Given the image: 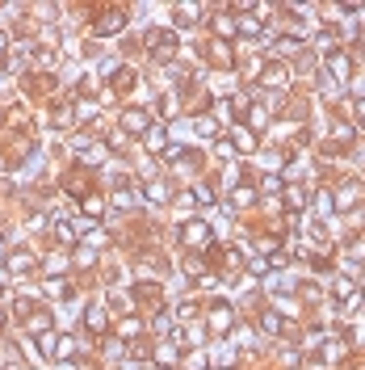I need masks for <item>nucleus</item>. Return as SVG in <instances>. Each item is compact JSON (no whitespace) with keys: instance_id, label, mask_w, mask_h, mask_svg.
I'll use <instances>...</instances> for the list:
<instances>
[{"instance_id":"nucleus-1","label":"nucleus","mask_w":365,"mask_h":370,"mask_svg":"<svg viewBox=\"0 0 365 370\" xmlns=\"http://www.w3.org/2000/svg\"><path fill=\"white\" fill-rule=\"evenodd\" d=\"M88 324H93V328H101V324H105V311H97V307H93V311H88Z\"/></svg>"},{"instance_id":"nucleus-2","label":"nucleus","mask_w":365,"mask_h":370,"mask_svg":"<svg viewBox=\"0 0 365 370\" xmlns=\"http://www.w3.org/2000/svg\"><path fill=\"white\" fill-rule=\"evenodd\" d=\"M357 118H361V122H365V101H361V106H357Z\"/></svg>"}]
</instances>
